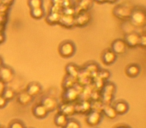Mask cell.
<instances>
[{
	"label": "cell",
	"instance_id": "6da1fadb",
	"mask_svg": "<svg viewBox=\"0 0 146 128\" xmlns=\"http://www.w3.org/2000/svg\"><path fill=\"white\" fill-rule=\"evenodd\" d=\"M59 54L64 58H69V57L73 56L75 53V45L71 41H64L60 44L59 46Z\"/></svg>",
	"mask_w": 146,
	"mask_h": 128
},
{
	"label": "cell",
	"instance_id": "7a4b0ae2",
	"mask_svg": "<svg viewBox=\"0 0 146 128\" xmlns=\"http://www.w3.org/2000/svg\"><path fill=\"white\" fill-rule=\"evenodd\" d=\"M14 78V71L12 68L8 67V66L2 65L0 66V80L2 82H10Z\"/></svg>",
	"mask_w": 146,
	"mask_h": 128
},
{
	"label": "cell",
	"instance_id": "3957f363",
	"mask_svg": "<svg viewBox=\"0 0 146 128\" xmlns=\"http://www.w3.org/2000/svg\"><path fill=\"white\" fill-rule=\"evenodd\" d=\"M131 21L135 26H143L145 24V13L141 9H135L131 14Z\"/></svg>",
	"mask_w": 146,
	"mask_h": 128
},
{
	"label": "cell",
	"instance_id": "277c9868",
	"mask_svg": "<svg viewBox=\"0 0 146 128\" xmlns=\"http://www.w3.org/2000/svg\"><path fill=\"white\" fill-rule=\"evenodd\" d=\"M139 37L140 35L136 32L127 33L124 37V42H125L126 46L130 47V48H135L139 45Z\"/></svg>",
	"mask_w": 146,
	"mask_h": 128
},
{
	"label": "cell",
	"instance_id": "5b68a950",
	"mask_svg": "<svg viewBox=\"0 0 146 128\" xmlns=\"http://www.w3.org/2000/svg\"><path fill=\"white\" fill-rule=\"evenodd\" d=\"M90 21V16L88 13H86L85 11H81L78 14H76L74 16V23H75L76 26L83 27L89 23Z\"/></svg>",
	"mask_w": 146,
	"mask_h": 128
},
{
	"label": "cell",
	"instance_id": "8992f818",
	"mask_svg": "<svg viewBox=\"0 0 146 128\" xmlns=\"http://www.w3.org/2000/svg\"><path fill=\"white\" fill-rule=\"evenodd\" d=\"M126 49H127V46H126L125 42H124L122 39H116L111 44V50L113 51L116 55L125 53Z\"/></svg>",
	"mask_w": 146,
	"mask_h": 128
},
{
	"label": "cell",
	"instance_id": "52a82bcc",
	"mask_svg": "<svg viewBox=\"0 0 146 128\" xmlns=\"http://www.w3.org/2000/svg\"><path fill=\"white\" fill-rule=\"evenodd\" d=\"M41 104L44 106V108L47 110V112L54 111L57 108V106H58L57 100L53 97H50V96H46V97L43 98L42 101H41Z\"/></svg>",
	"mask_w": 146,
	"mask_h": 128
},
{
	"label": "cell",
	"instance_id": "ba28073f",
	"mask_svg": "<svg viewBox=\"0 0 146 128\" xmlns=\"http://www.w3.org/2000/svg\"><path fill=\"white\" fill-rule=\"evenodd\" d=\"M116 58H117V55H116L111 49L105 50L101 56L102 62H103L105 65H111V64H113L116 61Z\"/></svg>",
	"mask_w": 146,
	"mask_h": 128
},
{
	"label": "cell",
	"instance_id": "9c48e42d",
	"mask_svg": "<svg viewBox=\"0 0 146 128\" xmlns=\"http://www.w3.org/2000/svg\"><path fill=\"white\" fill-rule=\"evenodd\" d=\"M101 121V114L98 111H91L86 117V122L90 126H96Z\"/></svg>",
	"mask_w": 146,
	"mask_h": 128
},
{
	"label": "cell",
	"instance_id": "30bf717a",
	"mask_svg": "<svg viewBox=\"0 0 146 128\" xmlns=\"http://www.w3.org/2000/svg\"><path fill=\"white\" fill-rule=\"evenodd\" d=\"M59 24H61L63 27H66V28H72L75 25V23H74V16L61 14L60 19H59Z\"/></svg>",
	"mask_w": 146,
	"mask_h": 128
},
{
	"label": "cell",
	"instance_id": "8fae6325",
	"mask_svg": "<svg viewBox=\"0 0 146 128\" xmlns=\"http://www.w3.org/2000/svg\"><path fill=\"white\" fill-rule=\"evenodd\" d=\"M115 92V86L112 83H107L104 86V94H103V98L104 101L106 103H109L112 99V95Z\"/></svg>",
	"mask_w": 146,
	"mask_h": 128
},
{
	"label": "cell",
	"instance_id": "7c38bea8",
	"mask_svg": "<svg viewBox=\"0 0 146 128\" xmlns=\"http://www.w3.org/2000/svg\"><path fill=\"white\" fill-rule=\"evenodd\" d=\"M32 111H33V115H34L36 118H38V119H43V118L46 117L47 114H48L47 110L45 109L44 106H43L41 103L36 104V105L33 107Z\"/></svg>",
	"mask_w": 146,
	"mask_h": 128
},
{
	"label": "cell",
	"instance_id": "4fadbf2b",
	"mask_svg": "<svg viewBox=\"0 0 146 128\" xmlns=\"http://www.w3.org/2000/svg\"><path fill=\"white\" fill-rule=\"evenodd\" d=\"M113 108H114V110H115L116 113H117V115H123V114H125L126 112L128 111L129 106H128L127 102L120 100V101H117L115 104H114Z\"/></svg>",
	"mask_w": 146,
	"mask_h": 128
},
{
	"label": "cell",
	"instance_id": "5bb4252c",
	"mask_svg": "<svg viewBox=\"0 0 146 128\" xmlns=\"http://www.w3.org/2000/svg\"><path fill=\"white\" fill-rule=\"evenodd\" d=\"M26 92L30 96L34 97V96L38 95L41 92V85L38 82H31V83H29L28 85H27Z\"/></svg>",
	"mask_w": 146,
	"mask_h": 128
},
{
	"label": "cell",
	"instance_id": "9a60e30c",
	"mask_svg": "<svg viewBox=\"0 0 146 128\" xmlns=\"http://www.w3.org/2000/svg\"><path fill=\"white\" fill-rule=\"evenodd\" d=\"M126 75L130 78H135L139 75L140 73V67L137 64H129L125 69Z\"/></svg>",
	"mask_w": 146,
	"mask_h": 128
},
{
	"label": "cell",
	"instance_id": "2e32d148",
	"mask_svg": "<svg viewBox=\"0 0 146 128\" xmlns=\"http://www.w3.org/2000/svg\"><path fill=\"white\" fill-rule=\"evenodd\" d=\"M60 109V113L64 114L66 116H71L75 113V105H73L72 103H66V104H62L59 107Z\"/></svg>",
	"mask_w": 146,
	"mask_h": 128
},
{
	"label": "cell",
	"instance_id": "e0dca14e",
	"mask_svg": "<svg viewBox=\"0 0 146 128\" xmlns=\"http://www.w3.org/2000/svg\"><path fill=\"white\" fill-rule=\"evenodd\" d=\"M32 96H30L26 91L20 92L17 96V101L21 104V105H28L32 101Z\"/></svg>",
	"mask_w": 146,
	"mask_h": 128
},
{
	"label": "cell",
	"instance_id": "ac0fdd59",
	"mask_svg": "<svg viewBox=\"0 0 146 128\" xmlns=\"http://www.w3.org/2000/svg\"><path fill=\"white\" fill-rule=\"evenodd\" d=\"M78 97V93L76 91V89L74 87H71V88H68L66 90L64 94V98L66 101L68 102H73L74 100H76Z\"/></svg>",
	"mask_w": 146,
	"mask_h": 128
},
{
	"label": "cell",
	"instance_id": "d6986e66",
	"mask_svg": "<svg viewBox=\"0 0 146 128\" xmlns=\"http://www.w3.org/2000/svg\"><path fill=\"white\" fill-rule=\"evenodd\" d=\"M67 121H68L67 116L60 113V112L57 113L54 117V123H55V125L58 126V127H62V128L65 127V125L67 124Z\"/></svg>",
	"mask_w": 146,
	"mask_h": 128
},
{
	"label": "cell",
	"instance_id": "ffe728a7",
	"mask_svg": "<svg viewBox=\"0 0 146 128\" xmlns=\"http://www.w3.org/2000/svg\"><path fill=\"white\" fill-rule=\"evenodd\" d=\"M62 13H58V12H50L48 15L46 16V22L49 25H55L59 23V19Z\"/></svg>",
	"mask_w": 146,
	"mask_h": 128
},
{
	"label": "cell",
	"instance_id": "44dd1931",
	"mask_svg": "<svg viewBox=\"0 0 146 128\" xmlns=\"http://www.w3.org/2000/svg\"><path fill=\"white\" fill-rule=\"evenodd\" d=\"M66 71H67V73H68V76L76 78L78 76V74H79V68H78V66L70 63V64H68V65L66 66Z\"/></svg>",
	"mask_w": 146,
	"mask_h": 128
},
{
	"label": "cell",
	"instance_id": "7402d4cb",
	"mask_svg": "<svg viewBox=\"0 0 146 128\" xmlns=\"http://www.w3.org/2000/svg\"><path fill=\"white\" fill-rule=\"evenodd\" d=\"M103 112L106 117L109 118V119H114V118L117 116V113H116L115 110H114L113 106H111V105H106L105 107L103 108Z\"/></svg>",
	"mask_w": 146,
	"mask_h": 128
},
{
	"label": "cell",
	"instance_id": "603a6c76",
	"mask_svg": "<svg viewBox=\"0 0 146 128\" xmlns=\"http://www.w3.org/2000/svg\"><path fill=\"white\" fill-rule=\"evenodd\" d=\"M30 15H31V17L34 19H41L44 16V10H43L42 7L30 9Z\"/></svg>",
	"mask_w": 146,
	"mask_h": 128
},
{
	"label": "cell",
	"instance_id": "cb8c5ba5",
	"mask_svg": "<svg viewBox=\"0 0 146 128\" xmlns=\"http://www.w3.org/2000/svg\"><path fill=\"white\" fill-rule=\"evenodd\" d=\"M2 96L7 100V101H10V100L14 99L15 92H14V90L11 89V88H6V89H4V91H3Z\"/></svg>",
	"mask_w": 146,
	"mask_h": 128
},
{
	"label": "cell",
	"instance_id": "d4e9b609",
	"mask_svg": "<svg viewBox=\"0 0 146 128\" xmlns=\"http://www.w3.org/2000/svg\"><path fill=\"white\" fill-rule=\"evenodd\" d=\"M92 6V0H81L79 3V8L82 11H86L89 9V7ZM81 12V11H80Z\"/></svg>",
	"mask_w": 146,
	"mask_h": 128
},
{
	"label": "cell",
	"instance_id": "484cf974",
	"mask_svg": "<svg viewBox=\"0 0 146 128\" xmlns=\"http://www.w3.org/2000/svg\"><path fill=\"white\" fill-rule=\"evenodd\" d=\"M42 5H43L42 0H28V6L30 7V9L39 8V7H42Z\"/></svg>",
	"mask_w": 146,
	"mask_h": 128
},
{
	"label": "cell",
	"instance_id": "4316f807",
	"mask_svg": "<svg viewBox=\"0 0 146 128\" xmlns=\"http://www.w3.org/2000/svg\"><path fill=\"white\" fill-rule=\"evenodd\" d=\"M76 10L73 6L66 7V8H62V14L65 15H71V16H75Z\"/></svg>",
	"mask_w": 146,
	"mask_h": 128
},
{
	"label": "cell",
	"instance_id": "83f0119b",
	"mask_svg": "<svg viewBox=\"0 0 146 128\" xmlns=\"http://www.w3.org/2000/svg\"><path fill=\"white\" fill-rule=\"evenodd\" d=\"M63 128H80V124L76 120H68L65 127Z\"/></svg>",
	"mask_w": 146,
	"mask_h": 128
},
{
	"label": "cell",
	"instance_id": "f1b7e54d",
	"mask_svg": "<svg viewBox=\"0 0 146 128\" xmlns=\"http://www.w3.org/2000/svg\"><path fill=\"white\" fill-rule=\"evenodd\" d=\"M8 128H25V126H24V124L21 121H19V120H14V121H12L9 124Z\"/></svg>",
	"mask_w": 146,
	"mask_h": 128
},
{
	"label": "cell",
	"instance_id": "f546056e",
	"mask_svg": "<svg viewBox=\"0 0 146 128\" xmlns=\"http://www.w3.org/2000/svg\"><path fill=\"white\" fill-rule=\"evenodd\" d=\"M98 76L101 80H107L110 77V73L108 70H102L98 73Z\"/></svg>",
	"mask_w": 146,
	"mask_h": 128
},
{
	"label": "cell",
	"instance_id": "4dcf8cb0",
	"mask_svg": "<svg viewBox=\"0 0 146 128\" xmlns=\"http://www.w3.org/2000/svg\"><path fill=\"white\" fill-rule=\"evenodd\" d=\"M79 106L81 107V109L79 110L80 112H87L90 109V104L88 102H82L79 104Z\"/></svg>",
	"mask_w": 146,
	"mask_h": 128
},
{
	"label": "cell",
	"instance_id": "1f68e13d",
	"mask_svg": "<svg viewBox=\"0 0 146 128\" xmlns=\"http://www.w3.org/2000/svg\"><path fill=\"white\" fill-rule=\"evenodd\" d=\"M61 6L62 8L73 6V0H61Z\"/></svg>",
	"mask_w": 146,
	"mask_h": 128
},
{
	"label": "cell",
	"instance_id": "d6a6232c",
	"mask_svg": "<svg viewBox=\"0 0 146 128\" xmlns=\"http://www.w3.org/2000/svg\"><path fill=\"white\" fill-rule=\"evenodd\" d=\"M139 46L145 47L146 46V36L145 35H140L139 37Z\"/></svg>",
	"mask_w": 146,
	"mask_h": 128
},
{
	"label": "cell",
	"instance_id": "836d02e7",
	"mask_svg": "<svg viewBox=\"0 0 146 128\" xmlns=\"http://www.w3.org/2000/svg\"><path fill=\"white\" fill-rule=\"evenodd\" d=\"M7 104V100L3 97L2 95H0V108H4Z\"/></svg>",
	"mask_w": 146,
	"mask_h": 128
},
{
	"label": "cell",
	"instance_id": "e575fe53",
	"mask_svg": "<svg viewBox=\"0 0 146 128\" xmlns=\"http://www.w3.org/2000/svg\"><path fill=\"white\" fill-rule=\"evenodd\" d=\"M51 3H52V4H59V5H61V0H51Z\"/></svg>",
	"mask_w": 146,
	"mask_h": 128
},
{
	"label": "cell",
	"instance_id": "d590c367",
	"mask_svg": "<svg viewBox=\"0 0 146 128\" xmlns=\"http://www.w3.org/2000/svg\"><path fill=\"white\" fill-rule=\"evenodd\" d=\"M96 2H98V3H100V4H101V3H104V2H106V0H95Z\"/></svg>",
	"mask_w": 146,
	"mask_h": 128
},
{
	"label": "cell",
	"instance_id": "8d00e7d4",
	"mask_svg": "<svg viewBox=\"0 0 146 128\" xmlns=\"http://www.w3.org/2000/svg\"><path fill=\"white\" fill-rule=\"evenodd\" d=\"M117 0H106V2H109V3H114L116 2Z\"/></svg>",
	"mask_w": 146,
	"mask_h": 128
},
{
	"label": "cell",
	"instance_id": "74e56055",
	"mask_svg": "<svg viewBox=\"0 0 146 128\" xmlns=\"http://www.w3.org/2000/svg\"><path fill=\"white\" fill-rule=\"evenodd\" d=\"M116 128H129L128 126H124V125H121V126H118V127H116Z\"/></svg>",
	"mask_w": 146,
	"mask_h": 128
},
{
	"label": "cell",
	"instance_id": "f35d334b",
	"mask_svg": "<svg viewBox=\"0 0 146 128\" xmlns=\"http://www.w3.org/2000/svg\"><path fill=\"white\" fill-rule=\"evenodd\" d=\"M0 128H4V127H0Z\"/></svg>",
	"mask_w": 146,
	"mask_h": 128
}]
</instances>
